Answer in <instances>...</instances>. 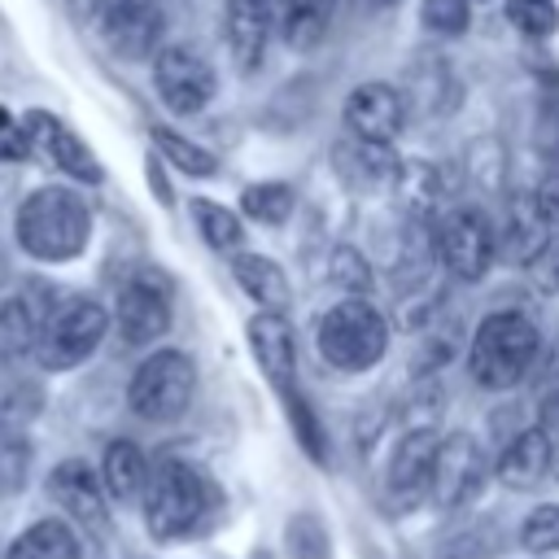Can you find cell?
Wrapping results in <instances>:
<instances>
[{
	"label": "cell",
	"instance_id": "42",
	"mask_svg": "<svg viewBox=\"0 0 559 559\" xmlns=\"http://www.w3.org/2000/svg\"><path fill=\"white\" fill-rule=\"evenodd\" d=\"M467 4H472V0H467Z\"/></svg>",
	"mask_w": 559,
	"mask_h": 559
},
{
	"label": "cell",
	"instance_id": "37",
	"mask_svg": "<svg viewBox=\"0 0 559 559\" xmlns=\"http://www.w3.org/2000/svg\"><path fill=\"white\" fill-rule=\"evenodd\" d=\"M437 559H485V546H480V533L476 528H467V533H459V537H450L441 550H437Z\"/></svg>",
	"mask_w": 559,
	"mask_h": 559
},
{
	"label": "cell",
	"instance_id": "36",
	"mask_svg": "<svg viewBox=\"0 0 559 559\" xmlns=\"http://www.w3.org/2000/svg\"><path fill=\"white\" fill-rule=\"evenodd\" d=\"M533 201H537V214H542L546 231H550V236H559V175H550Z\"/></svg>",
	"mask_w": 559,
	"mask_h": 559
},
{
	"label": "cell",
	"instance_id": "3",
	"mask_svg": "<svg viewBox=\"0 0 559 559\" xmlns=\"http://www.w3.org/2000/svg\"><path fill=\"white\" fill-rule=\"evenodd\" d=\"M109 332V310L92 297H57L35 319V358L48 371H70L96 354Z\"/></svg>",
	"mask_w": 559,
	"mask_h": 559
},
{
	"label": "cell",
	"instance_id": "15",
	"mask_svg": "<svg viewBox=\"0 0 559 559\" xmlns=\"http://www.w3.org/2000/svg\"><path fill=\"white\" fill-rule=\"evenodd\" d=\"M48 498L83 528L92 533H105V489H100V476L83 463V459H66L52 467L48 476Z\"/></svg>",
	"mask_w": 559,
	"mask_h": 559
},
{
	"label": "cell",
	"instance_id": "34",
	"mask_svg": "<svg viewBox=\"0 0 559 559\" xmlns=\"http://www.w3.org/2000/svg\"><path fill=\"white\" fill-rule=\"evenodd\" d=\"M419 17L437 35H463L472 22V9H467V0H424Z\"/></svg>",
	"mask_w": 559,
	"mask_h": 559
},
{
	"label": "cell",
	"instance_id": "8",
	"mask_svg": "<svg viewBox=\"0 0 559 559\" xmlns=\"http://www.w3.org/2000/svg\"><path fill=\"white\" fill-rule=\"evenodd\" d=\"M489 480V459L480 450V441L472 432H450L437 441V459H432V480H428V498L445 511L467 507Z\"/></svg>",
	"mask_w": 559,
	"mask_h": 559
},
{
	"label": "cell",
	"instance_id": "29",
	"mask_svg": "<svg viewBox=\"0 0 559 559\" xmlns=\"http://www.w3.org/2000/svg\"><path fill=\"white\" fill-rule=\"evenodd\" d=\"M284 550H288V559H332L328 524L310 511H297L284 528Z\"/></svg>",
	"mask_w": 559,
	"mask_h": 559
},
{
	"label": "cell",
	"instance_id": "22",
	"mask_svg": "<svg viewBox=\"0 0 559 559\" xmlns=\"http://www.w3.org/2000/svg\"><path fill=\"white\" fill-rule=\"evenodd\" d=\"M336 0H280V35L288 48H314L332 26Z\"/></svg>",
	"mask_w": 559,
	"mask_h": 559
},
{
	"label": "cell",
	"instance_id": "23",
	"mask_svg": "<svg viewBox=\"0 0 559 559\" xmlns=\"http://www.w3.org/2000/svg\"><path fill=\"white\" fill-rule=\"evenodd\" d=\"M9 559H83V550L66 520H35L26 533H17Z\"/></svg>",
	"mask_w": 559,
	"mask_h": 559
},
{
	"label": "cell",
	"instance_id": "19",
	"mask_svg": "<svg viewBox=\"0 0 559 559\" xmlns=\"http://www.w3.org/2000/svg\"><path fill=\"white\" fill-rule=\"evenodd\" d=\"M280 13L275 0H227V48L236 57V66L249 74L262 66V52H266V35H271V17Z\"/></svg>",
	"mask_w": 559,
	"mask_h": 559
},
{
	"label": "cell",
	"instance_id": "39",
	"mask_svg": "<svg viewBox=\"0 0 559 559\" xmlns=\"http://www.w3.org/2000/svg\"><path fill=\"white\" fill-rule=\"evenodd\" d=\"M537 428H542L550 441H559V389L542 402V424H537Z\"/></svg>",
	"mask_w": 559,
	"mask_h": 559
},
{
	"label": "cell",
	"instance_id": "12",
	"mask_svg": "<svg viewBox=\"0 0 559 559\" xmlns=\"http://www.w3.org/2000/svg\"><path fill=\"white\" fill-rule=\"evenodd\" d=\"M437 441L441 437L432 428H411L406 437H397V445L389 454V467H384V493H389L393 511H411L419 498H428Z\"/></svg>",
	"mask_w": 559,
	"mask_h": 559
},
{
	"label": "cell",
	"instance_id": "41",
	"mask_svg": "<svg viewBox=\"0 0 559 559\" xmlns=\"http://www.w3.org/2000/svg\"><path fill=\"white\" fill-rule=\"evenodd\" d=\"M384 4H393V0H384Z\"/></svg>",
	"mask_w": 559,
	"mask_h": 559
},
{
	"label": "cell",
	"instance_id": "16",
	"mask_svg": "<svg viewBox=\"0 0 559 559\" xmlns=\"http://www.w3.org/2000/svg\"><path fill=\"white\" fill-rule=\"evenodd\" d=\"M245 332H249V349H253L262 376H266L280 393H293V389H297V341H293L288 319L262 310V314L249 319Z\"/></svg>",
	"mask_w": 559,
	"mask_h": 559
},
{
	"label": "cell",
	"instance_id": "17",
	"mask_svg": "<svg viewBox=\"0 0 559 559\" xmlns=\"http://www.w3.org/2000/svg\"><path fill=\"white\" fill-rule=\"evenodd\" d=\"M332 166L341 183L354 192H384L402 175V162L393 157L389 144H362V140H341L332 148Z\"/></svg>",
	"mask_w": 559,
	"mask_h": 559
},
{
	"label": "cell",
	"instance_id": "26",
	"mask_svg": "<svg viewBox=\"0 0 559 559\" xmlns=\"http://www.w3.org/2000/svg\"><path fill=\"white\" fill-rule=\"evenodd\" d=\"M192 218H197L201 240H205L210 249H218V253H231V249L240 245V236H245L240 214H236V210H227V205H218V201L197 197V201H192Z\"/></svg>",
	"mask_w": 559,
	"mask_h": 559
},
{
	"label": "cell",
	"instance_id": "35",
	"mask_svg": "<svg viewBox=\"0 0 559 559\" xmlns=\"http://www.w3.org/2000/svg\"><path fill=\"white\" fill-rule=\"evenodd\" d=\"M26 480V450L17 445V437H9L0 445V489H17Z\"/></svg>",
	"mask_w": 559,
	"mask_h": 559
},
{
	"label": "cell",
	"instance_id": "40",
	"mask_svg": "<svg viewBox=\"0 0 559 559\" xmlns=\"http://www.w3.org/2000/svg\"><path fill=\"white\" fill-rule=\"evenodd\" d=\"M4 127H13V118H9L4 109H0V131H4Z\"/></svg>",
	"mask_w": 559,
	"mask_h": 559
},
{
	"label": "cell",
	"instance_id": "14",
	"mask_svg": "<svg viewBox=\"0 0 559 559\" xmlns=\"http://www.w3.org/2000/svg\"><path fill=\"white\" fill-rule=\"evenodd\" d=\"M345 127L362 144H393L406 127V100L389 83H362L345 100Z\"/></svg>",
	"mask_w": 559,
	"mask_h": 559
},
{
	"label": "cell",
	"instance_id": "18",
	"mask_svg": "<svg viewBox=\"0 0 559 559\" xmlns=\"http://www.w3.org/2000/svg\"><path fill=\"white\" fill-rule=\"evenodd\" d=\"M550 467H555V441H550L542 428H524V432H515V437L507 441V450L498 454L493 476H498V485L524 493V489H537V485L550 476Z\"/></svg>",
	"mask_w": 559,
	"mask_h": 559
},
{
	"label": "cell",
	"instance_id": "1",
	"mask_svg": "<svg viewBox=\"0 0 559 559\" xmlns=\"http://www.w3.org/2000/svg\"><path fill=\"white\" fill-rule=\"evenodd\" d=\"M13 236L22 253L35 262H70L92 240V210L74 188H35L13 218Z\"/></svg>",
	"mask_w": 559,
	"mask_h": 559
},
{
	"label": "cell",
	"instance_id": "38",
	"mask_svg": "<svg viewBox=\"0 0 559 559\" xmlns=\"http://www.w3.org/2000/svg\"><path fill=\"white\" fill-rule=\"evenodd\" d=\"M26 153H31L26 135H22L17 127H4V131H0V157H9V162H13V157H26Z\"/></svg>",
	"mask_w": 559,
	"mask_h": 559
},
{
	"label": "cell",
	"instance_id": "9",
	"mask_svg": "<svg viewBox=\"0 0 559 559\" xmlns=\"http://www.w3.org/2000/svg\"><path fill=\"white\" fill-rule=\"evenodd\" d=\"M493 253H498V245H493V231H489V223H485L480 210L459 205V210H450L437 223V258H441V266L454 280L476 284L489 271Z\"/></svg>",
	"mask_w": 559,
	"mask_h": 559
},
{
	"label": "cell",
	"instance_id": "11",
	"mask_svg": "<svg viewBox=\"0 0 559 559\" xmlns=\"http://www.w3.org/2000/svg\"><path fill=\"white\" fill-rule=\"evenodd\" d=\"M114 323H118V336L127 345H153L170 328V288H166V280L153 275V271L131 275L118 293Z\"/></svg>",
	"mask_w": 559,
	"mask_h": 559
},
{
	"label": "cell",
	"instance_id": "32",
	"mask_svg": "<svg viewBox=\"0 0 559 559\" xmlns=\"http://www.w3.org/2000/svg\"><path fill=\"white\" fill-rule=\"evenodd\" d=\"M507 17H511L515 31L533 35V39H546V35H555V26H559L555 0H507Z\"/></svg>",
	"mask_w": 559,
	"mask_h": 559
},
{
	"label": "cell",
	"instance_id": "27",
	"mask_svg": "<svg viewBox=\"0 0 559 559\" xmlns=\"http://www.w3.org/2000/svg\"><path fill=\"white\" fill-rule=\"evenodd\" d=\"M35 349V319L26 310V301L17 297H4L0 301V362H17Z\"/></svg>",
	"mask_w": 559,
	"mask_h": 559
},
{
	"label": "cell",
	"instance_id": "13",
	"mask_svg": "<svg viewBox=\"0 0 559 559\" xmlns=\"http://www.w3.org/2000/svg\"><path fill=\"white\" fill-rule=\"evenodd\" d=\"M22 135H26V144L39 148L61 175H70V179H79V183H100V179H105V166L96 162V153L87 148V140H79L61 118H52V114H26Z\"/></svg>",
	"mask_w": 559,
	"mask_h": 559
},
{
	"label": "cell",
	"instance_id": "20",
	"mask_svg": "<svg viewBox=\"0 0 559 559\" xmlns=\"http://www.w3.org/2000/svg\"><path fill=\"white\" fill-rule=\"evenodd\" d=\"M100 489L105 498L114 502H135L144 493V480H148V459L135 441H109L105 445V459H100Z\"/></svg>",
	"mask_w": 559,
	"mask_h": 559
},
{
	"label": "cell",
	"instance_id": "21",
	"mask_svg": "<svg viewBox=\"0 0 559 559\" xmlns=\"http://www.w3.org/2000/svg\"><path fill=\"white\" fill-rule=\"evenodd\" d=\"M231 275H236V284H240V288H245L262 310H271V314H284V310H288L293 288H288V275H284L271 258L240 253V258L231 262Z\"/></svg>",
	"mask_w": 559,
	"mask_h": 559
},
{
	"label": "cell",
	"instance_id": "5",
	"mask_svg": "<svg viewBox=\"0 0 559 559\" xmlns=\"http://www.w3.org/2000/svg\"><path fill=\"white\" fill-rule=\"evenodd\" d=\"M389 349V319L367 297H341L319 319V354L336 371H367Z\"/></svg>",
	"mask_w": 559,
	"mask_h": 559
},
{
	"label": "cell",
	"instance_id": "10",
	"mask_svg": "<svg viewBox=\"0 0 559 559\" xmlns=\"http://www.w3.org/2000/svg\"><path fill=\"white\" fill-rule=\"evenodd\" d=\"M153 87L157 96L166 100V109L175 114H201L214 96V70L201 52L183 48V44H170L153 57Z\"/></svg>",
	"mask_w": 559,
	"mask_h": 559
},
{
	"label": "cell",
	"instance_id": "24",
	"mask_svg": "<svg viewBox=\"0 0 559 559\" xmlns=\"http://www.w3.org/2000/svg\"><path fill=\"white\" fill-rule=\"evenodd\" d=\"M546 240H550V231H546V223L537 214V201L533 197H515L511 210H507V236H502L511 262H537Z\"/></svg>",
	"mask_w": 559,
	"mask_h": 559
},
{
	"label": "cell",
	"instance_id": "33",
	"mask_svg": "<svg viewBox=\"0 0 559 559\" xmlns=\"http://www.w3.org/2000/svg\"><path fill=\"white\" fill-rule=\"evenodd\" d=\"M328 275H332V284H341L349 297H362V293L371 288V266H367V262H362V253H358V249H349V245H341V249L332 253Z\"/></svg>",
	"mask_w": 559,
	"mask_h": 559
},
{
	"label": "cell",
	"instance_id": "31",
	"mask_svg": "<svg viewBox=\"0 0 559 559\" xmlns=\"http://www.w3.org/2000/svg\"><path fill=\"white\" fill-rule=\"evenodd\" d=\"M284 402H288V419H293V432H297V441H301V450L310 454V459H328V441H323V424H319V415L310 411V402L293 389V393H284Z\"/></svg>",
	"mask_w": 559,
	"mask_h": 559
},
{
	"label": "cell",
	"instance_id": "7",
	"mask_svg": "<svg viewBox=\"0 0 559 559\" xmlns=\"http://www.w3.org/2000/svg\"><path fill=\"white\" fill-rule=\"evenodd\" d=\"M92 26L109 52L140 61L157 48L166 31V9L162 0H92Z\"/></svg>",
	"mask_w": 559,
	"mask_h": 559
},
{
	"label": "cell",
	"instance_id": "30",
	"mask_svg": "<svg viewBox=\"0 0 559 559\" xmlns=\"http://www.w3.org/2000/svg\"><path fill=\"white\" fill-rule=\"evenodd\" d=\"M520 546L528 555H559V502H542L524 515Z\"/></svg>",
	"mask_w": 559,
	"mask_h": 559
},
{
	"label": "cell",
	"instance_id": "2",
	"mask_svg": "<svg viewBox=\"0 0 559 559\" xmlns=\"http://www.w3.org/2000/svg\"><path fill=\"white\" fill-rule=\"evenodd\" d=\"M542 354V332L528 314L520 310H493L480 319V328L472 332V345H467V371L480 389H515L533 362Z\"/></svg>",
	"mask_w": 559,
	"mask_h": 559
},
{
	"label": "cell",
	"instance_id": "25",
	"mask_svg": "<svg viewBox=\"0 0 559 559\" xmlns=\"http://www.w3.org/2000/svg\"><path fill=\"white\" fill-rule=\"evenodd\" d=\"M153 144H157V153L179 170V175H192V179H210L214 170H218V157L210 153V148H201L197 140H188V135H179L175 127H153Z\"/></svg>",
	"mask_w": 559,
	"mask_h": 559
},
{
	"label": "cell",
	"instance_id": "6",
	"mask_svg": "<svg viewBox=\"0 0 559 559\" xmlns=\"http://www.w3.org/2000/svg\"><path fill=\"white\" fill-rule=\"evenodd\" d=\"M197 393V367L183 349H153L127 384V406L148 424H170Z\"/></svg>",
	"mask_w": 559,
	"mask_h": 559
},
{
	"label": "cell",
	"instance_id": "4",
	"mask_svg": "<svg viewBox=\"0 0 559 559\" xmlns=\"http://www.w3.org/2000/svg\"><path fill=\"white\" fill-rule=\"evenodd\" d=\"M144 524L157 542H175L183 533H192L205 515V502H210V485L205 476L183 463V459H162L157 467H148V480H144Z\"/></svg>",
	"mask_w": 559,
	"mask_h": 559
},
{
	"label": "cell",
	"instance_id": "28",
	"mask_svg": "<svg viewBox=\"0 0 559 559\" xmlns=\"http://www.w3.org/2000/svg\"><path fill=\"white\" fill-rule=\"evenodd\" d=\"M240 210H245L253 223L280 227V223H288V214H293V188H288V183H249V188L240 192Z\"/></svg>",
	"mask_w": 559,
	"mask_h": 559
}]
</instances>
